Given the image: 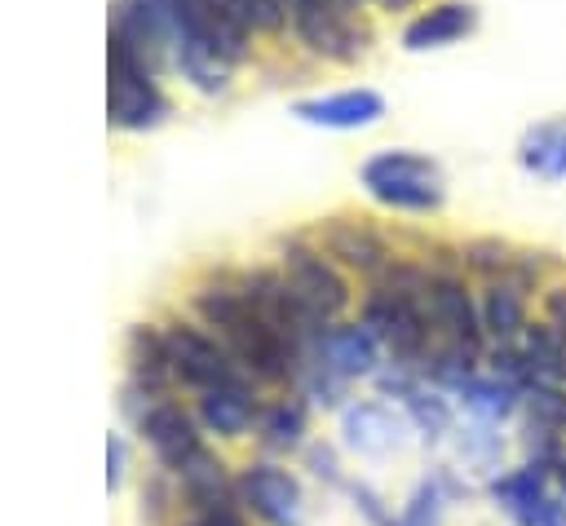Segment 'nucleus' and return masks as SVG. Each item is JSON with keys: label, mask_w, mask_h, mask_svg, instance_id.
<instances>
[{"label": "nucleus", "mask_w": 566, "mask_h": 526, "mask_svg": "<svg viewBox=\"0 0 566 526\" xmlns=\"http://www.w3.org/2000/svg\"><path fill=\"white\" fill-rule=\"evenodd\" d=\"M553 491H557V486H553V469H544V464H535V460H522V464H513V469H500L495 477L482 482V495L491 499L495 513L509 517V526H531L535 508H539Z\"/></svg>", "instance_id": "obj_15"}, {"label": "nucleus", "mask_w": 566, "mask_h": 526, "mask_svg": "<svg viewBox=\"0 0 566 526\" xmlns=\"http://www.w3.org/2000/svg\"><path fill=\"white\" fill-rule=\"evenodd\" d=\"M482 327H486V345H517L522 332L531 327V292L513 278H491L482 283Z\"/></svg>", "instance_id": "obj_18"}, {"label": "nucleus", "mask_w": 566, "mask_h": 526, "mask_svg": "<svg viewBox=\"0 0 566 526\" xmlns=\"http://www.w3.org/2000/svg\"><path fill=\"white\" fill-rule=\"evenodd\" d=\"M345 495H349L354 513H358L367 526H402V517H398V513L385 504V495H380L376 486H367V482H354V477H349Z\"/></svg>", "instance_id": "obj_26"}, {"label": "nucleus", "mask_w": 566, "mask_h": 526, "mask_svg": "<svg viewBox=\"0 0 566 526\" xmlns=\"http://www.w3.org/2000/svg\"><path fill=\"white\" fill-rule=\"evenodd\" d=\"M305 433H310V402H305L301 393H283V398L265 402V407H261V420H256V429H252L261 455H270V460L301 455L305 442H310Z\"/></svg>", "instance_id": "obj_16"}, {"label": "nucleus", "mask_w": 566, "mask_h": 526, "mask_svg": "<svg viewBox=\"0 0 566 526\" xmlns=\"http://www.w3.org/2000/svg\"><path fill=\"white\" fill-rule=\"evenodd\" d=\"M137 517L146 526H172L181 517V495H177V477L164 469H150L137 486Z\"/></svg>", "instance_id": "obj_24"}, {"label": "nucleus", "mask_w": 566, "mask_h": 526, "mask_svg": "<svg viewBox=\"0 0 566 526\" xmlns=\"http://www.w3.org/2000/svg\"><path fill=\"white\" fill-rule=\"evenodd\" d=\"M177 495H181V513H203V508H230V504H239L234 473L226 469V460L212 446L203 455H195L177 473Z\"/></svg>", "instance_id": "obj_19"}, {"label": "nucleus", "mask_w": 566, "mask_h": 526, "mask_svg": "<svg viewBox=\"0 0 566 526\" xmlns=\"http://www.w3.org/2000/svg\"><path fill=\"white\" fill-rule=\"evenodd\" d=\"M447 442H451L455 460H460L464 469H473V473L495 477V473L504 469V451H509V442H504L500 424H482V420H473V424H455V433H451Z\"/></svg>", "instance_id": "obj_23"}, {"label": "nucleus", "mask_w": 566, "mask_h": 526, "mask_svg": "<svg viewBox=\"0 0 566 526\" xmlns=\"http://www.w3.org/2000/svg\"><path fill=\"white\" fill-rule=\"evenodd\" d=\"M314 243L345 270V274H363V278H380L394 265V252L385 243V234L367 221L354 217H332L314 230Z\"/></svg>", "instance_id": "obj_12"}, {"label": "nucleus", "mask_w": 566, "mask_h": 526, "mask_svg": "<svg viewBox=\"0 0 566 526\" xmlns=\"http://www.w3.org/2000/svg\"><path fill=\"white\" fill-rule=\"evenodd\" d=\"M292 115L314 128H367L385 115V97L376 88H345L327 97H305L292 106Z\"/></svg>", "instance_id": "obj_17"}, {"label": "nucleus", "mask_w": 566, "mask_h": 526, "mask_svg": "<svg viewBox=\"0 0 566 526\" xmlns=\"http://www.w3.org/2000/svg\"><path fill=\"white\" fill-rule=\"evenodd\" d=\"M451 398L482 424H509L517 411H522V389L491 376V371H473L464 385L451 389Z\"/></svg>", "instance_id": "obj_21"}, {"label": "nucleus", "mask_w": 566, "mask_h": 526, "mask_svg": "<svg viewBox=\"0 0 566 526\" xmlns=\"http://www.w3.org/2000/svg\"><path fill=\"white\" fill-rule=\"evenodd\" d=\"M128 477V442L119 433H106V486L119 491Z\"/></svg>", "instance_id": "obj_30"}, {"label": "nucleus", "mask_w": 566, "mask_h": 526, "mask_svg": "<svg viewBox=\"0 0 566 526\" xmlns=\"http://www.w3.org/2000/svg\"><path fill=\"white\" fill-rule=\"evenodd\" d=\"M172 526H252L248 522V513L239 508V504H230V508H203V513H181Z\"/></svg>", "instance_id": "obj_29"}, {"label": "nucleus", "mask_w": 566, "mask_h": 526, "mask_svg": "<svg viewBox=\"0 0 566 526\" xmlns=\"http://www.w3.org/2000/svg\"><path fill=\"white\" fill-rule=\"evenodd\" d=\"M239 9H243V22L252 31L274 35L287 27V0H239Z\"/></svg>", "instance_id": "obj_28"}, {"label": "nucleus", "mask_w": 566, "mask_h": 526, "mask_svg": "<svg viewBox=\"0 0 566 526\" xmlns=\"http://www.w3.org/2000/svg\"><path fill=\"white\" fill-rule=\"evenodd\" d=\"M190 309L195 318L234 354V362L243 367L248 380H256L261 389H279V385H296L301 376V345L287 340L243 292L239 278H208L190 292Z\"/></svg>", "instance_id": "obj_1"}, {"label": "nucleus", "mask_w": 566, "mask_h": 526, "mask_svg": "<svg viewBox=\"0 0 566 526\" xmlns=\"http://www.w3.org/2000/svg\"><path fill=\"white\" fill-rule=\"evenodd\" d=\"M544 323L566 336V283H557V287L544 292Z\"/></svg>", "instance_id": "obj_31"}, {"label": "nucleus", "mask_w": 566, "mask_h": 526, "mask_svg": "<svg viewBox=\"0 0 566 526\" xmlns=\"http://www.w3.org/2000/svg\"><path fill=\"white\" fill-rule=\"evenodd\" d=\"M133 429H137V438L146 442L155 469H164V473H172V477H177L195 455L208 451V433L199 429L195 407H186V402H177V398L150 402V407L133 420Z\"/></svg>", "instance_id": "obj_9"}, {"label": "nucleus", "mask_w": 566, "mask_h": 526, "mask_svg": "<svg viewBox=\"0 0 566 526\" xmlns=\"http://www.w3.org/2000/svg\"><path fill=\"white\" fill-rule=\"evenodd\" d=\"M478 27V9L469 0H442V4H429L424 13H416L402 31V44L411 53H424V49H447L455 44L460 35H469Z\"/></svg>", "instance_id": "obj_20"}, {"label": "nucleus", "mask_w": 566, "mask_h": 526, "mask_svg": "<svg viewBox=\"0 0 566 526\" xmlns=\"http://www.w3.org/2000/svg\"><path fill=\"white\" fill-rule=\"evenodd\" d=\"M305 362L323 367L327 376L354 385V380H376L385 371V345L371 336V327L358 318V323H332L323 327L310 349H305Z\"/></svg>", "instance_id": "obj_10"}, {"label": "nucleus", "mask_w": 566, "mask_h": 526, "mask_svg": "<svg viewBox=\"0 0 566 526\" xmlns=\"http://www.w3.org/2000/svg\"><path fill=\"white\" fill-rule=\"evenodd\" d=\"M517 159H522L526 172H535L544 181H562L566 177V115H553V119L531 124L522 133Z\"/></svg>", "instance_id": "obj_22"}, {"label": "nucleus", "mask_w": 566, "mask_h": 526, "mask_svg": "<svg viewBox=\"0 0 566 526\" xmlns=\"http://www.w3.org/2000/svg\"><path fill=\"white\" fill-rule=\"evenodd\" d=\"M124 389L142 398H172V362L164 345V323H137L124 336Z\"/></svg>", "instance_id": "obj_14"}, {"label": "nucleus", "mask_w": 566, "mask_h": 526, "mask_svg": "<svg viewBox=\"0 0 566 526\" xmlns=\"http://www.w3.org/2000/svg\"><path fill=\"white\" fill-rule=\"evenodd\" d=\"M411 420L398 402H385V398H358V402H345L340 407V442L354 451V455H367V460H380L389 451H398L407 442Z\"/></svg>", "instance_id": "obj_11"}, {"label": "nucleus", "mask_w": 566, "mask_h": 526, "mask_svg": "<svg viewBox=\"0 0 566 526\" xmlns=\"http://www.w3.org/2000/svg\"><path fill=\"white\" fill-rule=\"evenodd\" d=\"M234 491L252 526H305L310 517L305 482L283 460H270V455L248 460L243 469H234Z\"/></svg>", "instance_id": "obj_5"}, {"label": "nucleus", "mask_w": 566, "mask_h": 526, "mask_svg": "<svg viewBox=\"0 0 566 526\" xmlns=\"http://www.w3.org/2000/svg\"><path fill=\"white\" fill-rule=\"evenodd\" d=\"M367 194L394 212H433L447 194L442 168L416 150H376L358 168Z\"/></svg>", "instance_id": "obj_4"}, {"label": "nucleus", "mask_w": 566, "mask_h": 526, "mask_svg": "<svg viewBox=\"0 0 566 526\" xmlns=\"http://www.w3.org/2000/svg\"><path fill=\"white\" fill-rule=\"evenodd\" d=\"M279 270H283V278L292 283L296 301L310 309L314 323L332 327V323H340V318L349 314V305H354V283H349V274H345L314 239H283V243H279Z\"/></svg>", "instance_id": "obj_3"}, {"label": "nucleus", "mask_w": 566, "mask_h": 526, "mask_svg": "<svg viewBox=\"0 0 566 526\" xmlns=\"http://www.w3.org/2000/svg\"><path fill=\"white\" fill-rule=\"evenodd\" d=\"M429 323L438 349H460L469 358H486V327H482V305L464 274L455 270H433L429 274Z\"/></svg>", "instance_id": "obj_8"}, {"label": "nucleus", "mask_w": 566, "mask_h": 526, "mask_svg": "<svg viewBox=\"0 0 566 526\" xmlns=\"http://www.w3.org/2000/svg\"><path fill=\"white\" fill-rule=\"evenodd\" d=\"M349 4H358V0H349ZM376 4H380V9H389V13H394V9H407V4H411V0H376Z\"/></svg>", "instance_id": "obj_32"}, {"label": "nucleus", "mask_w": 566, "mask_h": 526, "mask_svg": "<svg viewBox=\"0 0 566 526\" xmlns=\"http://www.w3.org/2000/svg\"><path fill=\"white\" fill-rule=\"evenodd\" d=\"M261 385L256 380H226V385H212L203 393H195V420L208 438L217 442H234L243 433L256 429L261 420Z\"/></svg>", "instance_id": "obj_13"}, {"label": "nucleus", "mask_w": 566, "mask_h": 526, "mask_svg": "<svg viewBox=\"0 0 566 526\" xmlns=\"http://www.w3.org/2000/svg\"><path fill=\"white\" fill-rule=\"evenodd\" d=\"M301 460H305L310 477H318L323 486H336V491H345V486H349V477H345L340 455H336V446H332V442H305Z\"/></svg>", "instance_id": "obj_27"}, {"label": "nucleus", "mask_w": 566, "mask_h": 526, "mask_svg": "<svg viewBox=\"0 0 566 526\" xmlns=\"http://www.w3.org/2000/svg\"><path fill=\"white\" fill-rule=\"evenodd\" d=\"M447 508H451V499H447V491L438 486V477L433 473H424L416 486H411V495L402 499V526H442L447 522Z\"/></svg>", "instance_id": "obj_25"}, {"label": "nucleus", "mask_w": 566, "mask_h": 526, "mask_svg": "<svg viewBox=\"0 0 566 526\" xmlns=\"http://www.w3.org/2000/svg\"><path fill=\"white\" fill-rule=\"evenodd\" d=\"M168 102L159 93L155 66L146 57H137L124 40L111 35V53H106V119L115 128H155L164 119Z\"/></svg>", "instance_id": "obj_6"}, {"label": "nucleus", "mask_w": 566, "mask_h": 526, "mask_svg": "<svg viewBox=\"0 0 566 526\" xmlns=\"http://www.w3.org/2000/svg\"><path fill=\"white\" fill-rule=\"evenodd\" d=\"M429 274L424 265L394 261L380 278H371V292L363 296V323L385 345V358L394 367L420 371L424 358L438 349L433 323H429Z\"/></svg>", "instance_id": "obj_2"}, {"label": "nucleus", "mask_w": 566, "mask_h": 526, "mask_svg": "<svg viewBox=\"0 0 566 526\" xmlns=\"http://www.w3.org/2000/svg\"><path fill=\"white\" fill-rule=\"evenodd\" d=\"M164 345H168L177 389L203 393V389L226 385V380H248L243 367L234 362V354L199 318H168L164 323Z\"/></svg>", "instance_id": "obj_7"}]
</instances>
